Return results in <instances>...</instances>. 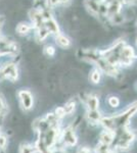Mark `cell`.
<instances>
[{
  "instance_id": "1",
  "label": "cell",
  "mask_w": 137,
  "mask_h": 153,
  "mask_svg": "<svg viewBox=\"0 0 137 153\" xmlns=\"http://www.w3.org/2000/svg\"><path fill=\"white\" fill-rule=\"evenodd\" d=\"M21 99L23 101V105L25 108H30L32 105V98L29 92H22L21 93Z\"/></svg>"
},
{
  "instance_id": "4",
  "label": "cell",
  "mask_w": 137,
  "mask_h": 153,
  "mask_svg": "<svg viewBox=\"0 0 137 153\" xmlns=\"http://www.w3.org/2000/svg\"><path fill=\"white\" fill-rule=\"evenodd\" d=\"M91 81L93 83H98V81H99V73L97 71H93V74H92V76H91Z\"/></svg>"
},
{
  "instance_id": "3",
  "label": "cell",
  "mask_w": 137,
  "mask_h": 153,
  "mask_svg": "<svg viewBox=\"0 0 137 153\" xmlns=\"http://www.w3.org/2000/svg\"><path fill=\"white\" fill-rule=\"evenodd\" d=\"M109 105H111V106L116 107V106L119 105V100H118V98H116V97H111V98H109Z\"/></svg>"
},
{
  "instance_id": "2",
  "label": "cell",
  "mask_w": 137,
  "mask_h": 153,
  "mask_svg": "<svg viewBox=\"0 0 137 153\" xmlns=\"http://www.w3.org/2000/svg\"><path fill=\"white\" fill-rule=\"evenodd\" d=\"M56 43H58V45L63 46V47H66V46H68L70 44V42H69L68 39L66 38V37L58 36V38L56 39Z\"/></svg>"
},
{
  "instance_id": "5",
  "label": "cell",
  "mask_w": 137,
  "mask_h": 153,
  "mask_svg": "<svg viewBox=\"0 0 137 153\" xmlns=\"http://www.w3.org/2000/svg\"><path fill=\"white\" fill-rule=\"evenodd\" d=\"M46 52L49 54V55H53L54 54V49L52 47H47L46 48Z\"/></svg>"
}]
</instances>
